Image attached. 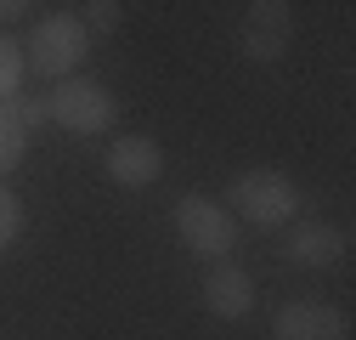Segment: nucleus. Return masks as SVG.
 <instances>
[{"label":"nucleus","instance_id":"nucleus-15","mask_svg":"<svg viewBox=\"0 0 356 340\" xmlns=\"http://www.w3.org/2000/svg\"><path fill=\"white\" fill-rule=\"evenodd\" d=\"M29 12H34L29 0H0V34H6V29L17 23V17H29Z\"/></svg>","mask_w":356,"mask_h":340},{"label":"nucleus","instance_id":"nucleus-14","mask_svg":"<svg viewBox=\"0 0 356 340\" xmlns=\"http://www.w3.org/2000/svg\"><path fill=\"white\" fill-rule=\"evenodd\" d=\"M17 119H23V131H34V125H46V119H51L46 97H17Z\"/></svg>","mask_w":356,"mask_h":340},{"label":"nucleus","instance_id":"nucleus-9","mask_svg":"<svg viewBox=\"0 0 356 340\" xmlns=\"http://www.w3.org/2000/svg\"><path fill=\"white\" fill-rule=\"evenodd\" d=\"M204 307H209L220 323L249 318V312H254V278H249L243 267H232V261H215L209 278H204Z\"/></svg>","mask_w":356,"mask_h":340},{"label":"nucleus","instance_id":"nucleus-13","mask_svg":"<svg viewBox=\"0 0 356 340\" xmlns=\"http://www.w3.org/2000/svg\"><path fill=\"white\" fill-rule=\"evenodd\" d=\"M79 12H85L79 23H85V29H97V34H113V29H119V17H124L119 0H91V6H79Z\"/></svg>","mask_w":356,"mask_h":340},{"label":"nucleus","instance_id":"nucleus-12","mask_svg":"<svg viewBox=\"0 0 356 340\" xmlns=\"http://www.w3.org/2000/svg\"><path fill=\"white\" fill-rule=\"evenodd\" d=\"M17 233H23V204H17V193L6 182H0V249H12Z\"/></svg>","mask_w":356,"mask_h":340},{"label":"nucleus","instance_id":"nucleus-5","mask_svg":"<svg viewBox=\"0 0 356 340\" xmlns=\"http://www.w3.org/2000/svg\"><path fill=\"white\" fill-rule=\"evenodd\" d=\"M289 40H294V12L283 0H254L238 23V46L249 63H277L289 52Z\"/></svg>","mask_w":356,"mask_h":340},{"label":"nucleus","instance_id":"nucleus-11","mask_svg":"<svg viewBox=\"0 0 356 340\" xmlns=\"http://www.w3.org/2000/svg\"><path fill=\"white\" fill-rule=\"evenodd\" d=\"M23 74H29V63H23V40L0 34V102H17Z\"/></svg>","mask_w":356,"mask_h":340},{"label":"nucleus","instance_id":"nucleus-7","mask_svg":"<svg viewBox=\"0 0 356 340\" xmlns=\"http://www.w3.org/2000/svg\"><path fill=\"white\" fill-rule=\"evenodd\" d=\"M272 340H345V312L328 301H283L272 318Z\"/></svg>","mask_w":356,"mask_h":340},{"label":"nucleus","instance_id":"nucleus-6","mask_svg":"<svg viewBox=\"0 0 356 340\" xmlns=\"http://www.w3.org/2000/svg\"><path fill=\"white\" fill-rule=\"evenodd\" d=\"M102 170L119 187H153L164 176V148L153 137H113L102 148Z\"/></svg>","mask_w":356,"mask_h":340},{"label":"nucleus","instance_id":"nucleus-8","mask_svg":"<svg viewBox=\"0 0 356 340\" xmlns=\"http://www.w3.org/2000/svg\"><path fill=\"white\" fill-rule=\"evenodd\" d=\"M283 255L289 267H305V272H323L345 255V233L328 227V222H289V238H283Z\"/></svg>","mask_w":356,"mask_h":340},{"label":"nucleus","instance_id":"nucleus-2","mask_svg":"<svg viewBox=\"0 0 356 340\" xmlns=\"http://www.w3.org/2000/svg\"><path fill=\"white\" fill-rule=\"evenodd\" d=\"M85 57H91V29H85L79 17H68V12L34 23V34L23 40V63L40 68L46 79H74Z\"/></svg>","mask_w":356,"mask_h":340},{"label":"nucleus","instance_id":"nucleus-1","mask_svg":"<svg viewBox=\"0 0 356 340\" xmlns=\"http://www.w3.org/2000/svg\"><path fill=\"white\" fill-rule=\"evenodd\" d=\"M232 216L249 227H289L300 222V187L277 164H249L232 176Z\"/></svg>","mask_w":356,"mask_h":340},{"label":"nucleus","instance_id":"nucleus-4","mask_svg":"<svg viewBox=\"0 0 356 340\" xmlns=\"http://www.w3.org/2000/svg\"><path fill=\"white\" fill-rule=\"evenodd\" d=\"M46 108H51V119L63 125V131H74V137H102V131H113V119H119L113 91L97 85V79H85V74L57 79L51 97H46Z\"/></svg>","mask_w":356,"mask_h":340},{"label":"nucleus","instance_id":"nucleus-10","mask_svg":"<svg viewBox=\"0 0 356 340\" xmlns=\"http://www.w3.org/2000/svg\"><path fill=\"white\" fill-rule=\"evenodd\" d=\"M29 153V131L17 119V102H0V176H12Z\"/></svg>","mask_w":356,"mask_h":340},{"label":"nucleus","instance_id":"nucleus-3","mask_svg":"<svg viewBox=\"0 0 356 340\" xmlns=\"http://www.w3.org/2000/svg\"><path fill=\"white\" fill-rule=\"evenodd\" d=\"M175 233L204 261H232V249H238V216L220 199H204V193H187L175 204Z\"/></svg>","mask_w":356,"mask_h":340}]
</instances>
